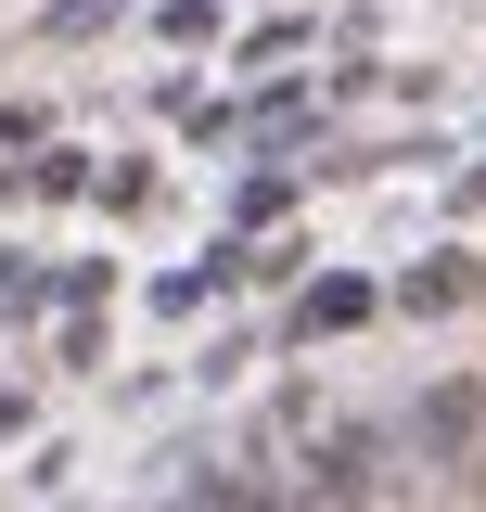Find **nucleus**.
Masks as SVG:
<instances>
[{"mask_svg":"<svg viewBox=\"0 0 486 512\" xmlns=\"http://www.w3.org/2000/svg\"><path fill=\"white\" fill-rule=\"evenodd\" d=\"M295 512H397L384 500V448L371 436H320L295 461Z\"/></svg>","mask_w":486,"mask_h":512,"instance_id":"obj_1","label":"nucleus"}]
</instances>
